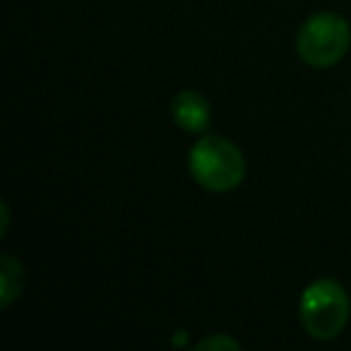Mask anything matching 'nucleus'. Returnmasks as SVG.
Listing matches in <instances>:
<instances>
[{
	"label": "nucleus",
	"instance_id": "obj_2",
	"mask_svg": "<svg viewBox=\"0 0 351 351\" xmlns=\"http://www.w3.org/2000/svg\"><path fill=\"white\" fill-rule=\"evenodd\" d=\"M349 296L335 279H317L311 287H306L298 306L303 330L320 341L339 337V332L349 322Z\"/></svg>",
	"mask_w": 351,
	"mask_h": 351
},
{
	"label": "nucleus",
	"instance_id": "obj_6",
	"mask_svg": "<svg viewBox=\"0 0 351 351\" xmlns=\"http://www.w3.org/2000/svg\"><path fill=\"white\" fill-rule=\"evenodd\" d=\"M197 351H239L241 344L229 335H212L195 344Z\"/></svg>",
	"mask_w": 351,
	"mask_h": 351
},
{
	"label": "nucleus",
	"instance_id": "obj_1",
	"mask_svg": "<svg viewBox=\"0 0 351 351\" xmlns=\"http://www.w3.org/2000/svg\"><path fill=\"white\" fill-rule=\"evenodd\" d=\"M188 169L197 186L212 193H229L245 178V159L241 149L219 135H207L193 145Z\"/></svg>",
	"mask_w": 351,
	"mask_h": 351
},
{
	"label": "nucleus",
	"instance_id": "obj_3",
	"mask_svg": "<svg viewBox=\"0 0 351 351\" xmlns=\"http://www.w3.org/2000/svg\"><path fill=\"white\" fill-rule=\"evenodd\" d=\"M351 44L349 22L337 12H315L301 25L296 34L298 58L306 65L325 70L346 56Z\"/></svg>",
	"mask_w": 351,
	"mask_h": 351
},
{
	"label": "nucleus",
	"instance_id": "obj_5",
	"mask_svg": "<svg viewBox=\"0 0 351 351\" xmlns=\"http://www.w3.org/2000/svg\"><path fill=\"white\" fill-rule=\"evenodd\" d=\"M25 289V267L10 253L0 255V308H10Z\"/></svg>",
	"mask_w": 351,
	"mask_h": 351
},
{
	"label": "nucleus",
	"instance_id": "obj_8",
	"mask_svg": "<svg viewBox=\"0 0 351 351\" xmlns=\"http://www.w3.org/2000/svg\"><path fill=\"white\" fill-rule=\"evenodd\" d=\"M183 341H186V335H183V332H181V335H178V337H176V339H173V344H183Z\"/></svg>",
	"mask_w": 351,
	"mask_h": 351
},
{
	"label": "nucleus",
	"instance_id": "obj_7",
	"mask_svg": "<svg viewBox=\"0 0 351 351\" xmlns=\"http://www.w3.org/2000/svg\"><path fill=\"white\" fill-rule=\"evenodd\" d=\"M8 224H10V212H8V202H0V236L8 234Z\"/></svg>",
	"mask_w": 351,
	"mask_h": 351
},
{
	"label": "nucleus",
	"instance_id": "obj_4",
	"mask_svg": "<svg viewBox=\"0 0 351 351\" xmlns=\"http://www.w3.org/2000/svg\"><path fill=\"white\" fill-rule=\"evenodd\" d=\"M171 116H173V123L181 128V130L202 132L210 125L212 108H210V101H207L200 92L186 89V92L176 94L173 101H171Z\"/></svg>",
	"mask_w": 351,
	"mask_h": 351
}]
</instances>
